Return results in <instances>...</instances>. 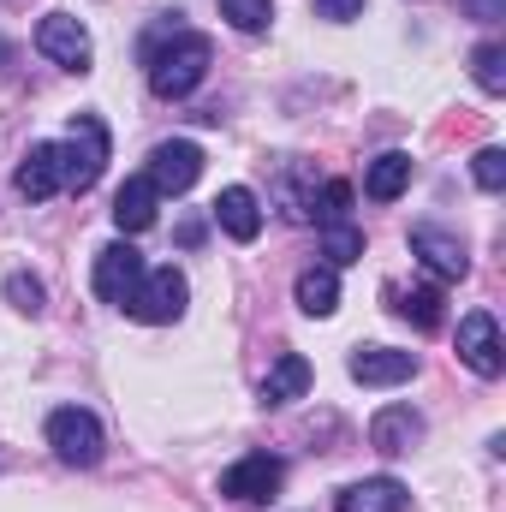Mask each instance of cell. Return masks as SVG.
Wrapping results in <instances>:
<instances>
[{"instance_id": "18", "label": "cell", "mask_w": 506, "mask_h": 512, "mask_svg": "<svg viewBox=\"0 0 506 512\" xmlns=\"http://www.w3.org/2000/svg\"><path fill=\"white\" fill-rule=\"evenodd\" d=\"M304 393H310V364L298 352H280L274 370H268V382H262V405H292Z\"/></svg>"}, {"instance_id": "10", "label": "cell", "mask_w": 506, "mask_h": 512, "mask_svg": "<svg viewBox=\"0 0 506 512\" xmlns=\"http://www.w3.org/2000/svg\"><path fill=\"white\" fill-rule=\"evenodd\" d=\"M346 370H352L358 387H399V382L417 376V358L399 352V346H358V352L346 358Z\"/></svg>"}, {"instance_id": "20", "label": "cell", "mask_w": 506, "mask_h": 512, "mask_svg": "<svg viewBox=\"0 0 506 512\" xmlns=\"http://www.w3.org/2000/svg\"><path fill=\"white\" fill-rule=\"evenodd\" d=\"M393 310L411 322V328H441V286H417V292H393Z\"/></svg>"}, {"instance_id": "14", "label": "cell", "mask_w": 506, "mask_h": 512, "mask_svg": "<svg viewBox=\"0 0 506 512\" xmlns=\"http://www.w3.org/2000/svg\"><path fill=\"white\" fill-rule=\"evenodd\" d=\"M18 191L30 203H48L54 191H66V179H60V143H30V155L18 161Z\"/></svg>"}, {"instance_id": "17", "label": "cell", "mask_w": 506, "mask_h": 512, "mask_svg": "<svg viewBox=\"0 0 506 512\" xmlns=\"http://www.w3.org/2000/svg\"><path fill=\"white\" fill-rule=\"evenodd\" d=\"M292 298H298V310L304 316H334L340 310V268H304L298 274V286H292Z\"/></svg>"}, {"instance_id": "25", "label": "cell", "mask_w": 506, "mask_h": 512, "mask_svg": "<svg viewBox=\"0 0 506 512\" xmlns=\"http://www.w3.org/2000/svg\"><path fill=\"white\" fill-rule=\"evenodd\" d=\"M471 179H477L483 191H501L506 185V149H477V155H471Z\"/></svg>"}, {"instance_id": "27", "label": "cell", "mask_w": 506, "mask_h": 512, "mask_svg": "<svg viewBox=\"0 0 506 512\" xmlns=\"http://www.w3.org/2000/svg\"><path fill=\"white\" fill-rule=\"evenodd\" d=\"M316 18H334V24H352V18H364V0H316Z\"/></svg>"}, {"instance_id": "9", "label": "cell", "mask_w": 506, "mask_h": 512, "mask_svg": "<svg viewBox=\"0 0 506 512\" xmlns=\"http://www.w3.org/2000/svg\"><path fill=\"white\" fill-rule=\"evenodd\" d=\"M36 48H42L54 66H66V72H90V30H84L72 12H48V18L36 24Z\"/></svg>"}, {"instance_id": "23", "label": "cell", "mask_w": 506, "mask_h": 512, "mask_svg": "<svg viewBox=\"0 0 506 512\" xmlns=\"http://www.w3.org/2000/svg\"><path fill=\"white\" fill-rule=\"evenodd\" d=\"M322 256H328V268H346V262H358V256H364V233H358L352 221H340V227H322Z\"/></svg>"}, {"instance_id": "22", "label": "cell", "mask_w": 506, "mask_h": 512, "mask_svg": "<svg viewBox=\"0 0 506 512\" xmlns=\"http://www.w3.org/2000/svg\"><path fill=\"white\" fill-rule=\"evenodd\" d=\"M471 78H477L483 96H501L506 90V48L501 42H483V48L471 54Z\"/></svg>"}, {"instance_id": "7", "label": "cell", "mask_w": 506, "mask_h": 512, "mask_svg": "<svg viewBox=\"0 0 506 512\" xmlns=\"http://www.w3.org/2000/svg\"><path fill=\"white\" fill-rule=\"evenodd\" d=\"M459 358H465V370H471V376H483V382H495V376L506 370L501 322H495L489 310H471V316L459 322Z\"/></svg>"}, {"instance_id": "26", "label": "cell", "mask_w": 506, "mask_h": 512, "mask_svg": "<svg viewBox=\"0 0 506 512\" xmlns=\"http://www.w3.org/2000/svg\"><path fill=\"white\" fill-rule=\"evenodd\" d=\"M6 298H12L24 316H36V310H42V280H36V274H12V280H6Z\"/></svg>"}, {"instance_id": "1", "label": "cell", "mask_w": 506, "mask_h": 512, "mask_svg": "<svg viewBox=\"0 0 506 512\" xmlns=\"http://www.w3.org/2000/svg\"><path fill=\"white\" fill-rule=\"evenodd\" d=\"M209 60H215L209 36H197V30H173L167 42H149V54H143V66H149V90H155L161 102H185V96L209 78Z\"/></svg>"}, {"instance_id": "21", "label": "cell", "mask_w": 506, "mask_h": 512, "mask_svg": "<svg viewBox=\"0 0 506 512\" xmlns=\"http://www.w3.org/2000/svg\"><path fill=\"white\" fill-rule=\"evenodd\" d=\"M304 209L316 215V227H340V221H352V185L346 179H328Z\"/></svg>"}, {"instance_id": "16", "label": "cell", "mask_w": 506, "mask_h": 512, "mask_svg": "<svg viewBox=\"0 0 506 512\" xmlns=\"http://www.w3.org/2000/svg\"><path fill=\"white\" fill-rule=\"evenodd\" d=\"M215 221L227 227V239L251 245L256 233H262V203H256V191H245V185H227V191L215 197Z\"/></svg>"}, {"instance_id": "13", "label": "cell", "mask_w": 506, "mask_h": 512, "mask_svg": "<svg viewBox=\"0 0 506 512\" xmlns=\"http://www.w3.org/2000/svg\"><path fill=\"white\" fill-rule=\"evenodd\" d=\"M417 441H423V417H417L411 405H387V411H376V417H370V447H376V453H387V459L411 453Z\"/></svg>"}, {"instance_id": "12", "label": "cell", "mask_w": 506, "mask_h": 512, "mask_svg": "<svg viewBox=\"0 0 506 512\" xmlns=\"http://www.w3.org/2000/svg\"><path fill=\"white\" fill-rule=\"evenodd\" d=\"M155 209H161V191L149 185V173L126 179V185L114 191V227H120V239L149 233V227H155Z\"/></svg>"}, {"instance_id": "11", "label": "cell", "mask_w": 506, "mask_h": 512, "mask_svg": "<svg viewBox=\"0 0 506 512\" xmlns=\"http://www.w3.org/2000/svg\"><path fill=\"white\" fill-rule=\"evenodd\" d=\"M411 256H423V268H429L435 280H465V274H471L465 245H459L453 233H441V227H417V233H411Z\"/></svg>"}, {"instance_id": "4", "label": "cell", "mask_w": 506, "mask_h": 512, "mask_svg": "<svg viewBox=\"0 0 506 512\" xmlns=\"http://www.w3.org/2000/svg\"><path fill=\"white\" fill-rule=\"evenodd\" d=\"M185 298H191V286H185V274L173 268V262H161V268H143V286L131 292V316L137 322H149V328H161V322H179L185 316Z\"/></svg>"}, {"instance_id": "19", "label": "cell", "mask_w": 506, "mask_h": 512, "mask_svg": "<svg viewBox=\"0 0 506 512\" xmlns=\"http://www.w3.org/2000/svg\"><path fill=\"white\" fill-rule=\"evenodd\" d=\"M405 185H411V155H405V149L376 155V161H370V173H364V197H376V203H393Z\"/></svg>"}, {"instance_id": "8", "label": "cell", "mask_w": 506, "mask_h": 512, "mask_svg": "<svg viewBox=\"0 0 506 512\" xmlns=\"http://www.w3.org/2000/svg\"><path fill=\"white\" fill-rule=\"evenodd\" d=\"M137 286H143V256L131 251L126 239L102 245V251H96V298L114 304V310H126Z\"/></svg>"}, {"instance_id": "15", "label": "cell", "mask_w": 506, "mask_h": 512, "mask_svg": "<svg viewBox=\"0 0 506 512\" xmlns=\"http://www.w3.org/2000/svg\"><path fill=\"white\" fill-rule=\"evenodd\" d=\"M334 512H405V483L399 477H364L334 495Z\"/></svg>"}, {"instance_id": "24", "label": "cell", "mask_w": 506, "mask_h": 512, "mask_svg": "<svg viewBox=\"0 0 506 512\" xmlns=\"http://www.w3.org/2000/svg\"><path fill=\"white\" fill-rule=\"evenodd\" d=\"M221 18H227L233 30H245V36H256V30H268L274 6H268V0H221Z\"/></svg>"}, {"instance_id": "2", "label": "cell", "mask_w": 506, "mask_h": 512, "mask_svg": "<svg viewBox=\"0 0 506 512\" xmlns=\"http://www.w3.org/2000/svg\"><path fill=\"white\" fill-rule=\"evenodd\" d=\"M102 167H108V126H102V114H72V131L60 143V179H66V191H78V197L96 191Z\"/></svg>"}, {"instance_id": "6", "label": "cell", "mask_w": 506, "mask_h": 512, "mask_svg": "<svg viewBox=\"0 0 506 512\" xmlns=\"http://www.w3.org/2000/svg\"><path fill=\"white\" fill-rule=\"evenodd\" d=\"M197 179H203V149L191 137H167V143L149 149V185L161 197H185Z\"/></svg>"}, {"instance_id": "5", "label": "cell", "mask_w": 506, "mask_h": 512, "mask_svg": "<svg viewBox=\"0 0 506 512\" xmlns=\"http://www.w3.org/2000/svg\"><path fill=\"white\" fill-rule=\"evenodd\" d=\"M280 483H286V465H280L274 453H245L239 465L221 471V495L239 501V507H262V501H274Z\"/></svg>"}, {"instance_id": "3", "label": "cell", "mask_w": 506, "mask_h": 512, "mask_svg": "<svg viewBox=\"0 0 506 512\" xmlns=\"http://www.w3.org/2000/svg\"><path fill=\"white\" fill-rule=\"evenodd\" d=\"M48 447H54L60 465L90 471V465L102 459V423H96V411H84V405H60V411L48 417Z\"/></svg>"}]
</instances>
